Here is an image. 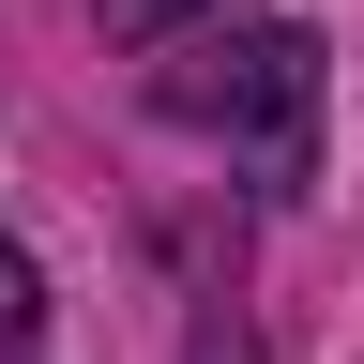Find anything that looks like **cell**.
<instances>
[{
  "label": "cell",
  "mask_w": 364,
  "mask_h": 364,
  "mask_svg": "<svg viewBox=\"0 0 364 364\" xmlns=\"http://www.w3.org/2000/svg\"><path fill=\"white\" fill-rule=\"evenodd\" d=\"M122 46H152V107L228 136L273 198L318 152V31L304 16H243V0H107Z\"/></svg>",
  "instance_id": "obj_1"
},
{
  "label": "cell",
  "mask_w": 364,
  "mask_h": 364,
  "mask_svg": "<svg viewBox=\"0 0 364 364\" xmlns=\"http://www.w3.org/2000/svg\"><path fill=\"white\" fill-rule=\"evenodd\" d=\"M31 349H46V273L0 243V364H31Z\"/></svg>",
  "instance_id": "obj_2"
}]
</instances>
